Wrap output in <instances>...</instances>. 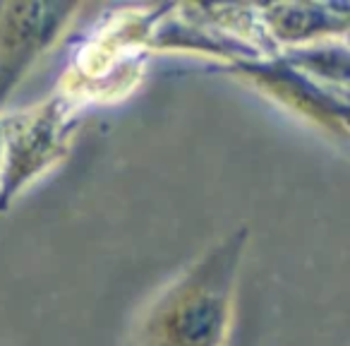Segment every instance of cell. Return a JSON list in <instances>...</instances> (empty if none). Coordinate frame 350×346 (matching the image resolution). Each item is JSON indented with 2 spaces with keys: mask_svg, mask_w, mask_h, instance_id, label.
<instances>
[{
  "mask_svg": "<svg viewBox=\"0 0 350 346\" xmlns=\"http://www.w3.org/2000/svg\"><path fill=\"white\" fill-rule=\"evenodd\" d=\"M243 238L206 255L146 312L139 346H219L230 312V284Z\"/></svg>",
  "mask_w": 350,
  "mask_h": 346,
  "instance_id": "cell-1",
  "label": "cell"
}]
</instances>
